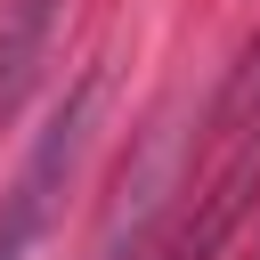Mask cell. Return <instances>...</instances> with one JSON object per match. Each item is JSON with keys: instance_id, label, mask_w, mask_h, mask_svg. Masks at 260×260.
Listing matches in <instances>:
<instances>
[]
</instances>
